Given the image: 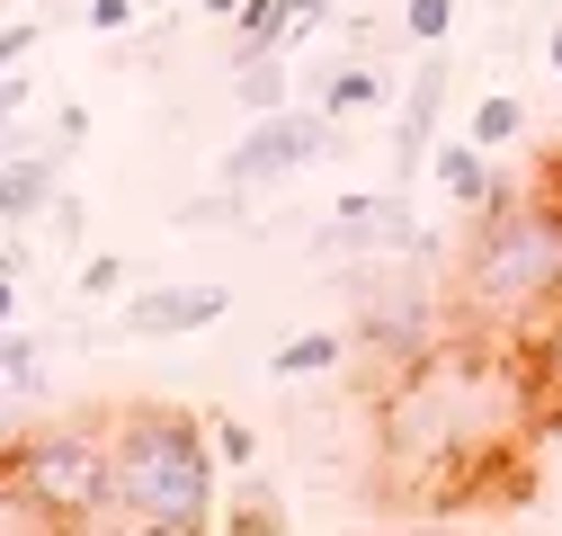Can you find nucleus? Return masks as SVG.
Here are the masks:
<instances>
[{
    "label": "nucleus",
    "mask_w": 562,
    "mask_h": 536,
    "mask_svg": "<svg viewBox=\"0 0 562 536\" xmlns=\"http://www.w3.org/2000/svg\"><path fill=\"white\" fill-rule=\"evenodd\" d=\"M224 313H233V295L205 287V278H188V287H153V295L125 304V340H188V331L224 322Z\"/></svg>",
    "instance_id": "obj_5"
},
{
    "label": "nucleus",
    "mask_w": 562,
    "mask_h": 536,
    "mask_svg": "<svg viewBox=\"0 0 562 536\" xmlns=\"http://www.w3.org/2000/svg\"><path fill=\"white\" fill-rule=\"evenodd\" d=\"M339 358H348V340H339V331H295V340L268 358V376H286V384H295V376H330Z\"/></svg>",
    "instance_id": "obj_12"
},
{
    "label": "nucleus",
    "mask_w": 562,
    "mask_h": 536,
    "mask_svg": "<svg viewBox=\"0 0 562 536\" xmlns=\"http://www.w3.org/2000/svg\"><path fill=\"white\" fill-rule=\"evenodd\" d=\"M518 349H527V402H544V412L562 421V304H553V313L527 331Z\"/></svg>",
    "instance_id": "obj_9"
},
{
    "label": "nucleus",
    "mask_w": 562,
    "mask_h": 536,
    "mask_svg": "<svg viewBox=\"0 0 562 536\" xmlns=\"http://www.w3.org/2000/svg\"><path fill=\"white\" fill-rule=\"evenodd\" d=\"M134 10H144V0H90L81 19H90L99 36H125V27H134Z\"/></svg>",
    "instance_id": "obj_20"
},
{
    "label": "nucleus",
    "mask_w": 562,
    "mask_h": 536,
    "mask_svg": "<svg viewBox=\"0 0 562 536\" xmlns=\"http://www.w3.org/2000/svg\"><path fill=\"white\" fill-rule=\"evenodd\" d=\"M464 134H473L482 153H501V144H518V134H527V99H509V90H491V99H473Z\"/></svg>",
    "instance_id": "obj_13"
},
{
    "label": "nucleus",
    "mask_w": 562,
    "mask_h": 536,
    "mask_svg": "<svg viewBox=\"0 0 562 536\" xmlns=\"http://www.w3.org/2000/svg\"><path fill=\"white\" fill-rule=\"evenodd\" d=\"M144 10H161V0H144Z\"/></svg>",
    "instance_id": "obj_28"
},
{
    "label": "nucleus",
    "mask_w": 562,
    "mask_h": 536,
    "mask_svg": "<svg viewBox=\"0 0 562 536\" xmlns=\"http://www.w3.org/2000/svg\"><path fill=\"white\" fill-rule=\"evenodd\" d=\"M330 10H339V0H295V36H304L313 19H330Z\"/></svg>",
    "instance_id": "obj_25"
},
{
    "label": "nucleus",
    "mask_w": 562,
    "mask_h": 536,
    "mask_svg": "<svg viewBox=\"0 0 562 536\" xmlns=\"http://www.w3.org/2000/svg\"><path fill=\"white\" fill-rule=\"evenodd\" d=\"M322 108H330V116H358V108H375V72H339V81L322 90Z\"/></svg>",
    "instance_id": "obj_17"
},
{
    "label": "nucleus",
    "mask_w": 562,
    "mask_h": 536,
    "mask_svg": "<svg viewBox=\"0 0 562 536\" xmlns=\"http://www.w3.org/2000/svg\"><path fill=\"white\" fill-rule=\"evenodd\" d=\"M19 108H27V81H19V72H0V125H10Z\"/></svg>",
    "instance_id": "obj_24"
},
{
    "label": "nucleus",
    "mask_w": 562,
    "mask_h": 536,
    "mask_svg": "<svg viewBox=\"0 0 562 536\" xmlns=\"http://www.w3.org/2000/svg\"><path fill=\"white\" fill-rule=\"evenodd\" d=\"M402 36L411 45H447L456 36V0H402Z\"/></svg>",
    "instance_id": "obj_15"
},
{
    "label": "nucleus",
    "mask_w": 562,
    "mask_h": 536,
    "mask_svg": "<svg viewBox=\"0 0 562 536\" xmlns=\"http://www.w3.org/2000/svg\"><path fill=\"white\" fill-rule=\"evenodd\" d=\"M429 188L447 197V206H464V215H482V206H491V188H501V179H491V161H482V144H473V134H464V144H438V153H429Z\"/></svg>",
    "instance_id": "obj_7"
},
{
    "label": "nucleus",
    "mask_w": 562,
    "mask_h": 536,
    "mask_svg": "<svg viewBox=\"0 0 562 536\" xmlns=\"http://www.w3.org/2000/svg\"><path fill=\"white\" fill-rule=\"evenodd\" d=\"M36 36H45V19H10L0 27V72H19V63L36 54Z\"/></svg>",
    "instance_id": "obj_18"
},
{
    "label": "nucleus",
    "mask_w": 562,
    "mask_h": 536,
    "mask_svg": "<svg viewBox=\"0 0 562 536\" xmlns=\"http://www.w3.org/2000/svg\"><path fill=\"white\" fill-rule=\"evenodd\" d=\"M205 429H215V456H224V465H250V456H259L250 421H205Z\"/></svg>",
    "instance_id": "obj_19"
},
{
    "label": "nucleus",
    "mask_w": 562,
    "mask_h": 536,
    "mask_svg": "<svg viewBox=\"0 0 562 536\" xmlns=\"http://www.w3.org/2000/svg\"><path fill=\"white\" fill-rule=\"evenodd\" d=\"M233 90H241L259 116L286 108V63H277V54H241V63H233Z\"/></svg>",
    "instance_id": "obj_14"
},
{
    "label": "nucleus",
    "mask_w": 562,
    "mask_h": 536,
    "mask_svg": "<svg viewBox=\"0 0 562 536\" xmlns=\"http://www.w3.org/2000/svg\"><path fill=\"white\" fill-rule=\"evenodd\" d=\"M215 429L170 402H134L116 412V527H153V536H188L215 527Z\"/></svg>",
    "instance_id": "obj_2"
},
{
    "label": "nucleus",
    "mask_w": 562,
    "mask_h": 536,
    "mask_svg": "<svg viewBox=\"0 0 562 536\" xmlns=\"http://www.w3.org/2000/svg\"><path fill=\"white\" fill-rule=\"evenodd\" d=\"M233 27H241V54H286L295 45V0H241Z\"/></svg>",
    "instance_id": "obj_10"
},
{
    "label": "nucleus",
    "mask_w": 562,
    "mask_h": 536,
    "mask_svg": "<svg viewBox=\"0 0 562 536\" xmlns=\"http://www.w3.org/2000/svg\"><path fill=\"white\" fill-rule=\"evenodd\" d=\"M438 108H447V54L419 45V72H411V99H402V170H393V188H402L411 170H429V153H438Z\"/></svg>",
    "instance_id": "obj_6"
},
{
    "label": "nucleus",
    "mask_w": 562,
    "mask_h": 536,
    "mask_svg": "<svg viewBox=\"0 0 562 536\" xmlns=\"http://www.w3.org/2000/svg\"><path fill=\"white\" fill-rule=\"evenodd\" d=\"M562 304V197L553 188H491V206L473 215L456 313L473 322V340H527V331Z\"/></svg>",
    "instance_id": "obj_1"
},
{
    "label": "nucleus",
    "mask_w": 562,
    "mask_h": 536,
    "mask_svg": "<svg viewBox=\"0 0 562 536\" xmlns=\"http://www.w3.org/2000/svg\"><path fill=\"white\" fill-rule=\"evenodd\" d=\"M36 384H45L36 340H27L19 322H0V402H36Z\"/></svg>",
    "instance_id": "obj_11"
},
{
    "label": "nucleus",
    "mask_w": 562,
    "mask_h": 536,
    "mask_svg": "<svg viewBox=\"0 0 562 536\" xmlns=\"http://www.w3.org/2000/svg\"><path fill=\"white\" fill-rule=\"evenodd\" d=\"M277 518H286V510H277L268 492H259V501H233V510H224V527H241V536H250V527H277Z\"/></svg>",
    "instance_id": "obj_21"
},
{
    "label": "nucleus",
    "mask_w": 562,
    "mask_h": 536,
    "mask_svg": "<svg viewBox=\"0 0 562 536\" xmlns=\"http://www.w3.org/2000/svg\"><path fill=\"white\" fill-rule=\"evenodd\" d=\"M116 278H125V259H90V268H81V295H108Z\"/></svg>",
    "instance_id": "obj_22"
},
{
    "label": "nucleus",
    "mask_w": 562,
    "mask_h": 536,
    "mask_svg": "<svg viewBox=\"0 0 562 536\" xmlns=\"http://www.w3.org/2000/svg\"><path fill=\"white\" fill-rule=\"evenodd\" d=\"M54 527H116V421H54L0 447Z\"/></svg>",
    "instance_id": "obj_3"
},
{
    "label": "nucleus",
    "mask_w": 562,
    "mask_h": 536,
    "mask_svg": "<svg viewBox=\"0 0 562 536\" xmlns=\"http://www.w3.org/2000/svg\"><path fill=\"white\" fill-rule=\"evenodd\" d=\"M544 54H553V72H562V27H553V36H544Z\"/></svg>",
    "instance_id": "obj_27"
},
{
    "label": "nucleus",
    "mask_w": 562,
    "mask_h": 536,
    "mask_svg": "<svg viewBox=\"0 0 562 536\" xmlns=\"http://www.w3.org/2000/svg\"><path fill=\"white\" fill-rule=\"evenodd\" d=\"M330 108H268L241 144L224 153V197H241V188H277V179H295L304 161H322V144H330Z\"/></svg>",
    "instance_id": "obj_4"
},
{
    "label": "nucleus",
    "mask_w": 562,
    "mask_h": 536,
    "mask_svg": "<svg viewBox=\"0 0 562 536\" xmlns=\"http://www.w3.org/2000/svg\"><path fill=\"white\" fill-rule=\"evenodd\" d=\"M0 527H54V518L36 510V492L10 474V456H0Z\"/></svg>",
    "instance_id": "obj_16"
},
{
    "label": "nucleus",
    "mask_w": 562,
    "mask_h": 536,
    "mask_svg": "<svg viewBox=\"0 0 562 536\" xmlns=\"http://www.w3.org/2000/svg\"><path fill=\"white\" fill-rule=\"evenodd\" d=\"M36 215H54V153H19L0 170V233H27Z\"/></svg>",
    "instance_id": "obj_8"
},
{
    "label": "nucleus",
    "mask_w": 562,
    "mask_h": 536,
    "mask_svg": "<svg viewBox=\"0 0 562 536\" xmlns=\"http://www.w3.org/2000/svg\"><path fill=\"white\" fill-rule=\"evenodd\" d=\"M0 322H19V278L0 268Z\"/></svg>",
    "instance_id": "obj_26"
},
{
    "label": "nucleus",
    "mask_w": 562,
    "mask_h": 536,
    "mask_svg": "<svg viewBox=\"0 0 562 536\" xmlns=\"http://www.w3.org/2000/svg\"><path fill=\"white\" fill-rule=\"evenodd\" d=\"M81 134H90V116H81V108H63V116H54V153H72Z\"/></svg>",
    "instance_id": "obj_23"
}]
</instances>
